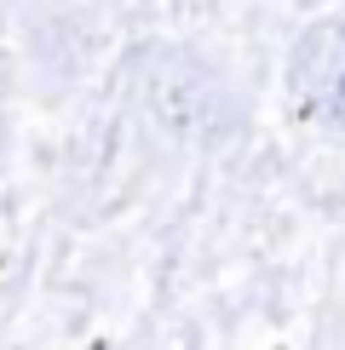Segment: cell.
<instances>
[{
	"label": "cell",
	"mask_w": 345,
	"mask_h": 350,
	"mask_svg": "<svg viewBox=\"0 0 345 350\" xmlns=\"http://www.w3.org/2000/svg\"><path fill=\"white\" fill-rule=\"evenodd\" d=\"M127 98L155 138L219 155L248 133V104L213 57L179 40H144L127 52Z\"/></svg>",
	"instance_id": "obj_1"
},
{
	"label": "cell",
	"mask_w": 345,
	"mask_h": 350,
	"mask_svg": "<svg viewBox=\"0 0 345 350\" xmlns=\"http://www.w3.org/2000/svg\"><path fill=\"white\" fill-rule=\"evenodd\" d=\"M288 98L299 121L345 133V18H322L288 52Z\"/></svg>",
	"instance_id": "obj_2"
}]
</instances>
